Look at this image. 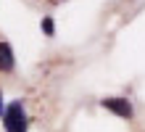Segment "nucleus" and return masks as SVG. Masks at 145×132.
Listing matches in <instances>:
<instances>
[{
	"instance_id": "1",
	"label": "nucleus",
	"mask_w": 145,
	"mask_h": 132,
	"mask_svg": "<svg viewBox=\"0 0 145 132\" xmlns=\"http://www.w3.org/2000/svg\"><path fill=\"white\" fill-rule=\"evenodd\" d=\"M3 124H5V132H27V114H24V106L19 100L8 103L5 111H3Z\"/></svg>"
},
{
	"instance_id": "2",
	"label": "nucleus",
	"mask_w": 145,
	"mask_h": 132,
	"mask_svg": "<svg viewBox=\"0 0 145 132\" xmlns=\"http://www.w3.org/2000/svg\"><path fill=\"white\" fill-rule=\"evenodd\" d=\"M103 108L111 111V114H116V116H121V119H132V106H129L127 98H106Z\"/></svg>"
},
{
	"instance_id": "3",
	"label": "nucleus",
	"mask_w": 145,
	"mask_h": 132,
	"mask_svg": "<svg viewBox=\"0 0 145 132\" xmlns=\"http://www.w3.org/2000/svg\"><path fill=\"white\" fill-rule=\"evenodd\" d=\"M16 64L13 58V48L8 45V42H0V72H11Z\"/></svg>"
},
{
	"instance_id": "4",
	"label": "nucleus",
	"mask_w": 145,
	"mask_h": 132,
	"mask_svg": "<svg viewBox=\"0 0 145 132\" xmlns=\"http://www.w3.org/2000/svg\"><path fill=\"white\" fill-rule=\"evenodd\" d=\"M42 29H45V34H48V37H53V19H42Z\"/></svg>"
},
{
	"instance_id": "5",
	"label": "nucleus",
	"mask_w": 145,
	"mask_h": 132,
	"mask_svg": "<svg viewBox=\"0 0 145 132\" xmlns=\"http://www.w3.org/2000/svg\"><path fill=\"white\" fill-rule=\"evenodd\" d=\"M3 111H5V106H3V95H0V119H3Z\"/></svg>"
}]
</instances>
